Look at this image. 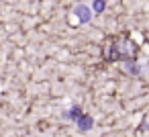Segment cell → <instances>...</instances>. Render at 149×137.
<instances>
[{
  "mask_svg": "<svg viewBox=\"0 0 149 137\" xmlns=\"http://www.w3.org/2000/svg\"><path fill=\"white\" fill-rule=\"evenodd\" d=\"M74 15H76V19H78L80 23H90V19H92V8H90L88 4H78V6L74 8Z\"/></svg>",
  "mask_w": 149,
  "mask_h": 137,
  "instance_id": "obj_1",
  "label": "cell"
},
{
  "mask_svg": "<svg viewBox=\"0 0 149 137\" xmlns=\"http://www.w3.org/2000/svg\"><path fill=\"white\" fill-rule=\"evenodd\" d=\"M76 125L80 127V131H88V129H92V125H94V119L82 113V115L76 119Z\"/></svg>",
  "mask_w": 149,
  "mask_h": 137,
  "instance_id": "obj_2",
  "label": "cell"
},
{
  "mask_svg": "<svg viewBox=\"0 0 149 137\" xmlns=\"http://www.w3.org/2000/svg\"><path fill=\"white\" fill-rule=\"evenodd\" d=\"M125 68H127L131 74H137V72H139V66H135L133 59H127V62H125Z\"/></svg>",
  "mask_w": 149,
  "mask_h": 137,
  "instance_id": "obj_5",
  "label": "cell"
},
{
  "mask_svg": "<svg viewBox=\"0 0 149 137\" xmlns=\"http://www.w3.org/2000/svg\"><path fill=\"white\" fill-rule=\"evenodd\" d=\"M104 10V0H94L92 2V13H102Z\"/></svg>",
  "mask_w": 149,
  "mask_h": 137,
  "instance_id": "obj_4",
  "label": "cell"
},
{
  "mask_svg": "<svg viewBox=\"0 0 149 137\" xmlns=\"http://www.w3.org/2000/svg\"><path fill=\"white\" fill-rule=\"evenodd\" d=\"M80 115H82V108H80V106H72V108L65 113V119H72V121L76 123V119H78Z\"/></svg>",
  "mask_w": 149,
  "mask_h": 137,
  "instance_id": "obj_3",
  "label": "cell"
}]
</instances>
